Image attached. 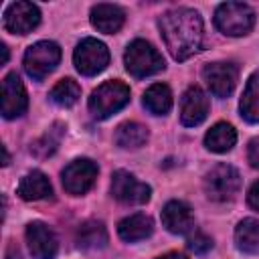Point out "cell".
I'll return each mask as SVG.
<instances>
[{"mask_svg": "<svg viewBox=\"0 0 259 259\" xmlns=\"http://www.w3.org/2000/svg\"><path fill=\"white\" fill-rule=\"evenodd\" d=\"M130 101V87L121 81L101 83L89 97V111L97 119H105L125 107Z\"/></svg>", "mask_w": 259, "mask_h": 259, "instance_id": "7a4b0ae2", "label": "cell"}, {"mask_svg": "<svg viewBox=\"0 0 259 259\" xmlns=\"http://www.w3.org/2000/svg\"><path fill=\"white\" fill-rule=\"evenodd\" d=\"M125 14L115 4H97L91 8V24L105 34H115L123 26Z\"/></svg>", "mask_w": 259, "mask_h": 259, "instance_id": "2e32d148", "label": "cell"}, {"mask_svg": "<svg viewBox=\"0 0 259 259\" xmlns=\"http://www.w3.org/2000/svg\"><path fill=\"white\" fill-rule=\"evenodd\" d=\"M154 231V223L148 214L144 212H136L130 214L125 219H121L117 223V235L125 241V243H136V241H144L152 235Z\"/></svg>", "mask_w": 259, "mask_h": 259, "instance_id": "e0dca14e", "label": "cell"}, {"mask_svg": "<svg viewBox=\"0 0 259 259\" xmlns=\"http://www.w3.org/2000/svg\"><path fill=\"white\" fill-rule=\"evenodd\" d=\"M0 51H2V65L8 61V49H6V45H0Z\"/></svg>", "mask_w": 259, "mask_h": 259, "instance_id": "1f68e13d", "label": "cell"}, {"mask_svg": "<svg viewBox=\"0 0 259 259\" xmlns=\"http://www.w3.org/2000/svg\"><path fill=\"white\" fill-rule=\"evenodd\" d=\"M237 65L233 63H210L202 69V79L212 95L217 97H229L237 85Z\"/></svg>", "mask_w": 259, "mask_h": 259, "instance_id": "30bf717a", "label": "cell"}, {"mask_svg": "<svg viewBox=\"0 0 259 259\" xmlns=\"http://www.w3.org/2000/svg\"><path fill=\"white\" fill-rule=\"evenodd\" d=\"M73 63H75V67H77V71L81 75L91 77V75L101 73L107 67V63H109V51L97 38H83L77 45L75 53H73Z\"/></svg>", "mask_w": 259, "mask_h": 259, "instance_id": "52a82bcc", "label": "cell"}, {"mask_svg": "<svg viewBox=\"0 0 259 259\" xmlns=\"http://www.w3.org/2000/svg\"><path fill=\"white\" fill-rule=\"evenodd\" d=\"M239 188H241V176L229 164H217L204 176V192L214 202L233 200Z\"/></svg>", "mask_w": 259, "mask_h": 259, "instance_id": "5b68a950", "label": "cell"}, {"mask_svg": "<svg viewBox=\"0 0 259 259\" xmlns=\"http://www.w3.org/2000/svg\"><path fill=\"white\" fill-rule=\"evenodd\" d=\"M61 176H63L65 190L69 194L79 196V194H85L93 186L97 178V164L89 158H77L65 166Z\"/></svg>", "mask_w": 259, "mask_h": 259, "instance_id": "ba28073f", "label": "cell"}, {"mask_svg": "<svg viewBox=\"0 0 259 259\" xmlns=\"http://www.w3.org/2000/svg\"><path fill=\"white\" fill-rule=\"evenodd\" d=\"M123 61H125V69L130 75L142 79V77H150L158 71L164 69V59L162 55L148 42V40H134L127 45L125 49V55H123Z\"/></svg>", "mask_w": 259, "mask_h": 259, "instance_id": "277c9868", "label": "cell"}, {"mask_svg": "<svg viewBox=\"0 0 259 259\" xmlns=\"http://www.w3.org/2000/svg\"><path fill=\"white\" fill-rule=\"evenodd\" d=\"M6 259H20V251H18V247H14V245H8V253H6Z\"/></svg>", "mask_w": 259, "mask_h": 259, "instance_id": "f546056e", "label": "cell"}, {"mask_svg": "<svg viewBox=\"0 0 259 259\" xmlns=\"http://www.w3.org/2000/svg\"><path fill=\"white\" fill-rule=\"evenodd\" d=\"M158 259H188L186 255H182V253H176V251H172V253H166V255H160Z\"/></svg>", "mask_w": 259, "mask_h": 259, "instance_id": "4dcf8cb0", "label": "cell"}, {"mask_svg": "<svg viewBox=\"0 0 259 259\" xmlns=\"http://www.w3.org/2000/svg\"><path fill=\"white\" fill-rule=\"evenodd\" d=\"M144 107L154 115H166L172 109V91L164 83H154L144 93Z\"/></svg>", "mask_w": 259, "mask_h": 259, "instance_id": "ffe728a7", "label": "cell"}, {"mask_svg": "<svg viewBox=\"0 0 259 259\" xmlns=\"http://www.w3.org/2000/svg\"><path fill=\"white\" fill-rule=\"evenodd\" d=\"M65 134V125L63 123H53L30 148V152L36 156V158H49L57 152L59 144H61V138Z\"/></svg>", "mask_w": 259, "mask_h": 259, "instance_id": "d4e9b609", "label": "cell"}, {"mask_svg": "<svg viewBox=\"0 0 259 259\" xmlns=\"http://www.w3.org/2000/svg\"><path fill=\"white\" fill-rule=\"evenodd\" d=\"M241 115L251 123H259V73H253L245 85L241 97Z\"/></svg>", "mask_w": 259, "mask_h": 259, "instance_id": "cb8c5ba5", "label": "cell"}, {"mask_svg": "<svg viewBox=\"0 0 259 259\" xmlns=\"http://www.w3.org/2000/svg\"><path fill=\"white\" fill-rule=\"evenodd\" d=\"M40 22V12L32 2H12L4 12V28L12 34H28Z\"/></svg>", "mask_w": 259, "mask_h": 259, "instance_id": "8fae6325", "label": "cell"}, {"mask_svg": "<svg viewBox=\"0 0 259 259\" xmlns=\"http://www.w3.org/2000/svg\"><path fill=\"white\" fill-rule=\"evenodd\" d=\"M247 160L253 168L259 170V138H253L249 142V148H247Z\"/></svg>", "mask_w": 259, "mask_h": 259, "instance_id": "83f0119b", "label": "cell"}, {"mask_svg": "<svg viewBox=\"0 0 259 259\" xmlns=\"http://www.w3.org/2000/svg\"><path fill=\"white\" fill-rule=\"evenodd\" d=\"M61 61V49L53 40H38L30 45L24 53V71L36 79L42 81Z\"/></svg>", "mask_w": 259, "mask_h": 259, "instance_id": "8992f818", "label": "cell"}, {"mask_svg": "<svg viewBox=\"0 0 259 259\" xmlns=\"http://www.w3.org/2000/svg\"><path fill=\"white\" fill-rule=\"evenodd\" d=\"M247 202H249V206H251V208L259 210V180H257V182H253V186L249 188Z\"/></svg>", "mask_w": 259, "mask_h": 259, "instance_id": "f1b7e54d", "label": "cell"}, {"mask_svg": "<svg viewBox=\"0 0 259 259\" xmlns=\"http://www.w3.org/2000/svg\"><path fill=\"white\" fill-rule=\"evenodd\" d=\"M28 99L26 89L16 73H8L2 81V115L6 119H14L26 111Z\"/></svg>", "mask_w": 259, "mask_h": 259, "instance_id": "7c38bea8", "label": "cell"}, {"mask_svg": "<svg viewBox=\"0 0 259 259\" xmlns=\"http://www.w3.org/2000/svg\"><path fill=\"white\" fill-rule=\"evenodd\" d=\"M49 97L61 105V107H71L77 103V99L81 97V87L73 81V79H61L49 93Z\"/></svg>", "mask_w": 259, "mask_h": 259, "instance_id": "484cf974", "label": "cell"}, {"mask_svg": "<svg viewBox=\"0 0 259 259\" xmlns=\"http://www.w3.org/2000/svg\"><path fill=\"white\" fill-rule=\"evenodd\" d=\"M16 192L22 200H42L53 194V186H51L47 174H42L40 170H32L26 176H22Z\"/></svg>", "mask_w": 259, "mask_h": 259, "instance_id": "ac0fdd59", "label": "cell"}, {"mask_svg": "<svg viewBox=\"0 0 259 259\" xmlns=\"http://www.w3.org/2000/svg\"><path fill=\"white\" fill-rule=\"evenodd\" d=\"M208 115V97L206 93L192 85L184 91L182 99H180V121L188 127H194L198 123H202Z\"/></svg>", "mask_w": 259, "mask_h": 259, "instance_id": "5bb4252c", "label": "cell"}, {"mask_svg": "<svg viewBox=\"0 0 259 259\" xmlns=\"http://www.w3.org/2000/svg\"><path fill=\"white\" fill-rule=\"evenodd\" d=\"M166 49L176 61L192 57L202 47V20L196 10L174 8L160 16L158 20Z\"/></svg>", "mask_w": 259, "mask_h": 259, "instance_id": "6da1fadb", "label": "cell"}, {"mask_svg": "<svg viewBox=\"0 0 259 259\" xmlns=\"http://www.w3.org/2000/svg\"><path fill=\"white\" fill-rule=\"evenodd\" d=\"M75 241L81 249H101L107 245V231L99 221H87L77 229Z\"/></svg>", "mask_w": 259, "mask_h": 259, "instance_id": "44dd1931", "label": "cell"}, {"mask_svg": "<svg viewBox=\"0 0 259 259\" xmlns=\"http://www.w3.org/2000/svg\"><path fill=\"white\" fill-rule=\"evenodd\" d=\"M237 142V132L231 123L227 121H219L214 123L206 136H204V146L210 150V152H217V154H223V152H229Z\"/></svg>", "mask_w": 259, "mask_h": 259, "instance_id": "d6986e66", "label": "cell"}, {"mask_svg": "<svg viewBox=\"0 0 259 259\" xmlns=\"http://www.w3.org/2000/svg\"><path fill=\"white\" fill-rule=\"evenodd\" d=\"M26 243L32 259H55L57 255V237L49 225L32 221L26 227Z\"/></svg>", "mask_w": 259, "mask_h": 259, "instance_id": "4fadbf2b", "label": "cell"}, {"mask_svg": "<svg viewBox=\"0 0 259 259\" xmlns=\"http://www.w3.org/2000/svg\"><path fill=\"white\" fill-rule=\"evenodd\" d=\"M162 225L166 227V231H170L174 235L190 233L194 227V217H192L190 206L182 200H170L162 208Z\"/></svg>", "mask_w": 259, "mask_h": 259, "instance_id": "9a60e30c", "label": "cell"}, {"mask_svg": "<svg viewBox=\"0 0 259 259\" xmlns=\"http://www.w3.org/2000/svg\"><path fill=\"white\" fill-rule=\"evenodd\" d=\"M146 142H148V130L138 121H125L115 130V144L123 150L142 148Z\"/></svg>", "mask_w": 259, "mask_h": 259, "instance_id": "603a6c76", "label": "cell"}, {"mask_svg": "<svg viewBox=\"0 0 259 259\" xmlns=\"http://www.w3.org/2000/svg\"><path fill=\"white\" fill-rule=\"evenodd\" d=\"M217 28L227 36H243L255 24V12L243 2H225L214 12Z\"/></svg>", "mask_w": 259, "mask_h": 259, "instance_id": "3957f363", "label": "cell"}, {"mask_svg": "<svg viewBox=\"0 0 259 259\" xmlns=\"http://www.w3.org/2000/svg\"><path fill=\"white\" fill-rule=\"evenodd\" d=\"M186 247H188L194 255H204V253H208V251L212 249V239H210L208 235L200 233V231H194V233L188 237Z\"/></svg>", "mask_w": 259, "mask_h": 259, "instance_id": "4316f807", "label": "cell"}, {"mask_svg": "<svg viewBox=\"0 0 259 259\" xmlns=\"http://www.w3.org/2000/svg\"><path fill=\"white\" fill-rule=\"evenodd\" d=\"M111 194L123 204H144L150 200L152 188L146 182H140L134 174L117 170L111 176Z\"/></svg>", "mask_w": 259, "mask_h": 259, "instance_id": "9c48e42d", "label": "cell"}, {"mask_svg": "<svg viewBox=\"0 0 259 259\" xmlns=\"http://www.w3.org/2000/svg\"><path fill=\"white\" fill-rule=\"evenodd\" d=\"M235 243L237 249L243 253H257L259 251V219H243L235 229Z\"/></svg>", "mask_w": 259, "mask_h": 259, "instance_id": "7402d4cb", "label": "cell"}]
</instances>
